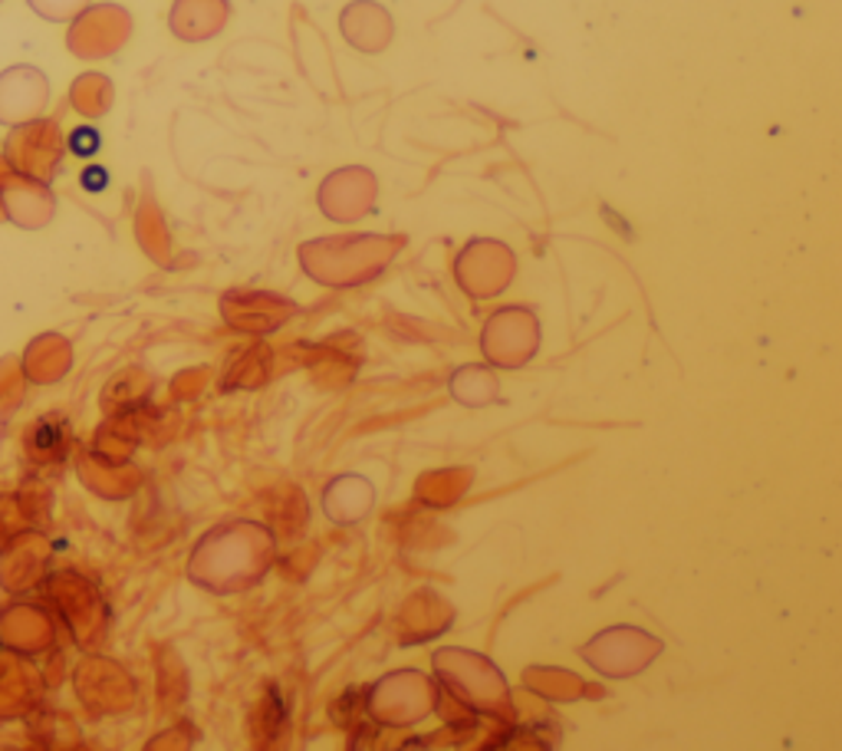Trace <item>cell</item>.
Listing matches in <instances>:
<instances>
[{"label": "cell", "mask_w": 842, "mask_h": 751, "mask_svg": "<svg viewBox=\"0 0 842 751\" xmlns=\"http://www.w3.org/2000/svg\"><path fill=\"white\" fill-rule=\"evenodd\" d=\"M70 149H72V155H79V158L96 155V149H99V133H96L92 126H79V129H72Z\"/></svg>", "instance_id": "1"}, {"label": "cell", "mask_w": 842, "mask_h": 751, "mask_svg": "<svg viewBox=\"0 0 842 751\" xmlns=\"http://www.w3.org/2000/svg\"><path fill=\"white\" fill-rule=\"evenodd\" d=\"M106 178H109V175H106L102 168H89V172L82 175V185H86L89 192H102V188H106Z\"/></svg>", "instance_id": "2"}]
</instances>
